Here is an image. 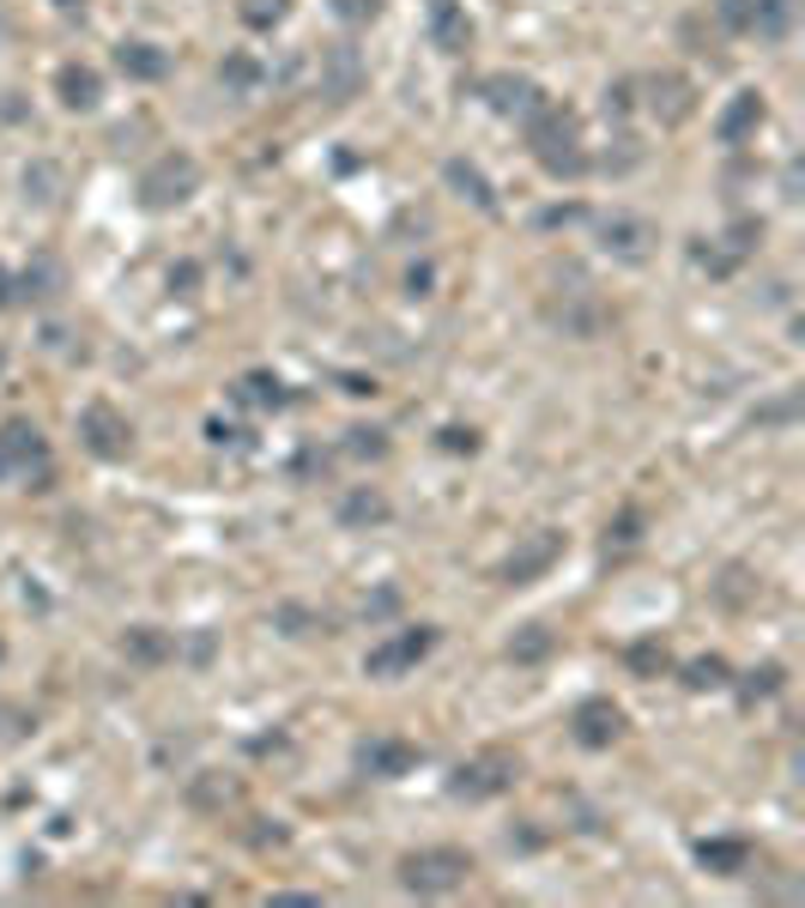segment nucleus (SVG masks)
I'll use <instances>...</instances> for the list:
<instances>
[{"instance_id": "obj_39", "label": "nucleus", "mask_w": 805, "mask_h": 908, "mask_svg": "<svg viewBox=\"0 0 805 908\" xmlns=\"http://www.w3.org/2000/svg\"><path fill=\"white\" fill-rule=\"evenodd\" d=\"M630 110V85H612L606 91V115H625Z\"/></svg>"}, {"instance_id": "obj_14", "label": "nucleus", "mask_w": 805, "mask_h": 908, "mask_svg": "<svg viewBox=\"0 0 805 908\" xmlns=\"http://www.w3.org/2000/svg\"><path fill=\"white\" fill-rule=\"evenodd\" d=\"M485 103L497 115H527L539 103V91H534V80H522V73H491V80H485Z\"/></svg>"}, {"instance_id": "obj_17", "label": "nucleus", "mask_w": 805, "mask_h": 908, "mask_svg": "<svg viewBox=\"0 0 805 908\" xmlns=\"http://www.w3.org/2000/svg\"><path fill=\"white\" fill-rule=\"evenodd\" d=\"M122 654L140 660V667H164V660L176 654V636L158 630V625H134V630L122 636Z\"/></svg>"}, {"instance_id": "obj_30", "label": "nucleus", "mask_w": 805, "mask_h": 908, "mask_svg": "<svg viewBox=\"0 0 805 908\" xmlns=\"http://www.w3.org/2000/svg\"><path fill=\"white\" fill-rule=\"evenodd\" d=\"M218 73H225L230 91H255V85H261V68H255L249 55H225V68H218Z\"/></svg>"}, {"instance_id": "obj_34", "label": "nucleus", "mask_w": 805, "mask_h": 908, "mask_svg": "<svg viewBox=\"0 0 805 908\" xmlns=\"http://www.w3.org/2000/svg\"><path fill=\"white\" fill-rule=\"evenodd\" d=\"M443 448H448V454H473V448H478V431H473V424H448V431H443Z\"/></svg>"}, {"instance_id": "obj_13", "label": "nucleus", "mask_w": 805, "mask_h": 908, "mask_svg": "<svg viewBox=\"0 0 805 908\" xmlns=\"http://www.w3.org/2000/svg\"><path fill=\"white\" fill-rule=\"evenodd\" d=\"M757 122H763V97H757V91H739V97L721 110L715 140H721V146H739V140H751V134H757Z\"/></svg>"}, {"instance_id": "obj_3", "label": "nucleus", "mask_w": 805, "mask_h": 908, "mask_svg": "<svg viewBox=\"0 0 805 908\" xmlns=\"http://www.w3.org/2000/svg\"><path fill=\"white\" fill-rule=\"evenodd\" d=\"M194 188H200V164H194L188 152H164V158L140 176V206H146V213H171Z\"/></svg>"}, {"instance_id": "obj_37", "label": "nucleus", "mask_w": 805, "mask_h": 908, "mask_svg": "<svg viewBox=\"0 0 805 908\" xmlns=\"http://www.w3.org/2000/svg\"><path fill=\"white\" fill-rule=\"evenodd\" d=\"M375 12H382V0H340V19H352V24L375 19Z\"/></svg>"}, {"instance_id": "obj_33", "label": "nucleus", "mask_w": 805, "mask_h": 908, "mask_svg": "<svg viewBox=\"0 0 805 908\" xmlns=\"http://www.w3.org/2000/svg\"><path fill=\"white\" fill-rule=\"evenodd\" d=\"M715 12L726 31H751V0H715Z\"/></svg>"}, {"instance_id": "obj_2", "label": "nucleus", "mask_w": 805, "mask_h": 908, "mask_svg": "<svg viewBox=\"0 0 805 908\" xmlns=\"http://www.w3.org/2000/svg\"><path fill=\"white\" fill-rule=\"evenodd\" d=\"M473 878V854L466 848H419L400 860V885L419 890V897H448Z\"/></svg>"}, {"instance_id": "obj_1", "label": "nucleus", "mask_w": 805, "mask_h": 908, "mask_svg": "<svg viewBox=\"0 0 805 908\" xmlns=\"http://www.w3.org/2000/svg\"><path fill=\"white\" fill-rule=\"evenodd\" d=\"M527 146H534V158H539V171L545 176H557V182H576L581 171H588V152H581V127H576V115L564 110V103H534L527 110Z\"/></svg>"}, {"instance_id": "obj_41", "label": "nucleus", "mask_w": 805, "mask_h": 908, "mask_svg": "<svg viewBox=\"0 0 805 908\" xmlns=\"http://www.w3.org/2000/svg\"><path fill=\"white\" fill-rule=\"evenodd\" d=\"M61 7H80V0H61Z\"/></svg>"}, {"instance_id": "obj_26", "label": "nucleus", "mask_w": 805, "mask_h": 908, "mask_svg": "<svg viewBox=\"0 0 805 908\" xmlns=\"http://www.w3.org/2000/svg\"><path fill=\"white\" fill-rule=\"evenodd\" d=\"M61 182H68V176H61V164H49V158H37L31 164V171H24V194H31V200H61Z\"/></svg>"}, {"instance_id": "obj_20", "label": "nucleus", "mask_w": 805, "mask_h": 908, "mask_svg": "<svg viewBox=\"0 0 805 908\" xmlns=\"http://www.w3.org/2000/svg\"><path fill=\"white\" fill-rule=\"evenodd\" d=\"M340 522L345 527H382L388 522V497H382V491H370V485H358L352 497L340 503Z\"/></svg>"}, {"instance_id": "obj_24", "label": "nucleus", "mask_w": 805, "mask_h": 908, "mask_svg": "<svg viewBox=\"0 0 805 908\" xmlns=\"http://www.w3.org/2000/svg\"><path fill=\"white\" fill-rule=\"evenodd\" d=\"M696 860H703L709 873H745L751 848H745V842H703V848H696Z\"/></svg>"}, {"instance_id": "obj_42", "label": "nucleus", "mask_w": 805, "mask_h": 908, "mask_svg": "<svg viewBox=\"0 0 805 908\" xmlns=\"http://www.w3.org/2000/svg\"><path fill=\"white\" fill-rule=\"evenodd\" d=\"M0 473H7V461H0Z\"/></svg>"}, {"instance_id": "obj_10", "label": "nucleus", "mask_w": 805, "mask_h": 908, "mask_svg": "<svg viewBox=\"0 0 805 908\" xmlns=\"http://www.w3.org/2000/svg\"><path fill=\"white\" fill-rule=\"evenodd\" d=\"M358 763L370 775H382V782H394V775H412L419 770V745H412V739H363L358 745Z\"/></svg>"}, {"instance_id": "obj_27", "label": "nucleus", "mask_w": 805, "mask_h": 908, "mask_svg": "<svg viewBox=\"0 0 805 908\" xmlns=\"http://www.w3.org/2000/svg\"><path fill=\"white\" fill-rule=\"evenodd\" d=\"M726 679H733V672H726L721 654H703V660H691V667H684V684H691V691H721Z\"/></svg>"}, {"instance_id": "obj_31", "label": "nucleus", "mask_w": 805, "mask_h": 908, "mask_svg": "<svg viewBox=\"0 0 805 908\" xmlns=\"http://www.w3.org/2000/svg\"><path fill=\"white\" fill-rule=\"evenodd\" d=\"M237 799V782H194V806H225Z\"/></svg>"}, {"instance_id": "obj_18", "label": "nucleus", "mask_w": 805, "mask_h": 908, "mask_svg": "<svg viewBox=\"0 0 805 908\" xmlns=\"http://www.w3.org/2000/svg\"><path fill=\"white\" fill-rule=\"evenodd\" d=\"M431 37H436L443 55H461V49L473 43V24H466V12L454 7V0H436L431 7Z\"/></svg>"}, {"instance_id": "obj_8", "label": "nucleus", "mask_w": 805, "mask_h": 908, "mask_svg": "<svg viewBox=\"0 0 805 908\" xmlns=\"http://www.w3.org/2000/svg\"><path fill=\"white\" fill-rule=\"evenodd\" d=\"M564 557V534H551V527H539V534H527L522 545L509 551V564H503V581L509 588H522V581H539L545 569Z\"/></svg>"}, {"instance_id": "obj_21", "label": "nucleus", "mask_w": 805, "mask_h": 908, "mask_svg": "<svg viewBox=\"0 0 805 908\" xmlns=\"http://www.w3.org/2000/svg\"><path fill=\"white\" fill-rule=\"evenodd\" d=\"M448 188H461L466 194V200H473V206H485V213H491V206H497V194H491V182H485V171H478V164H466V158H448Z\"/></svg>"}, {"instance_id": "obj_38", "label": "nucleus", "mask_w": 805, "mask_h": 908, "mask_svg": "<svg viewBox=\"0 0 805 908\" xmlns=\"http://www.w3.org/2000/svg\"><path fill=\"white\" fill-rule=\"evenodd\" d=\"M194 285H200V267H194V261L171 267V291H194Z\"/></svg>"}, {"instance_id": "obj_25", "label": "nucleus", "mask_w": 805, "mask_h": 908, "mask_svg": "<svg viewBox=\"0 0 805 908\" xmlns=\"http://www.w3.org/2000/svg\"><path fill=\"white\" fill-rule=\"evenodd\" d=\"M237 400H242V406H285V388H279V375L255 370V375H242V382H237Z\"/></svg>"}, {"instance_id": "obj_29", "label": "nucleus", "mask_w": 805, "mask_h": 908, "mask_svg": "<svg viewBox=\"0 0 805 908\" xmlns=\"http://www.w3.org/2000/svg\"><path fill=\"white\" fill-rule=\"evenodd\" d=\"M272 625H279L285 636H316V630H328V618H316L309 606H279V612H272Z\"/></svg>"}, {"instance_id": "obj_7", "label": "nucleus", "mask_w": 805, "mask_h": 908, "mask_svg": "<svg viewBox=\"0 0 805 908\" xmlns=\"http://www.w3.org/2000/svg\"><path fill=\"white\" fill-rule=\"evenodd\" d=\"M654 243H660V230L648 225V218H636V213L600 218V249L618 255V261H648V255H654Z\"/></svg>"}, {"instance_id": "obj_35", "label": "nucleus", "mask_w": 805, "mask_h": 908, "mask_svg": "<svg viewBox=\"0 0 805 908\" xmlns=\"http://www.w3.org/2000/svg\"><path fill=\"white\" fill-rule=\"evenodd\" d=\"M285 12V0H249V7H242V19L249 24H272Z\"/></svg>"}, {"instance_id": "obj_40", "label": "nucleus", "mask_w": 805, "mask_h": 908, "mask_svg": "<svg viewBox=\"0 0 805 908\" xmlns=\"http://www.w3.org/2000/svg\"><path fill=\"white\" fill-rule=\"evenodd\" d=\"M0 303H12V279H7V272H0Z\"/></svg>"}, {"instance_id": "obj_43", "label": "nucleus", "mask_w": 805, "mask_h": 908, "mask_svg": "<svg viewBox=\"0 0 805 908\" xmlns=\"http://www.w3.org/2000/svg\"><path fill=\"white\" fill-rule=\"evenodd\" d=\"M0 654H7V642H0Z\"/></svg>"}, {"instance_id": "obj_16", "label": "nucleus", "mask_w": 805, "mask_h": 908, "mask_svg": "<svg viewBox=\"0 0 805 908\" xmlns=\"http://www.w3.org/2000/svg\"><path fill=\"white\" fill-rule=\"evenodd\" d=\"M55 91H61L68 110H97L103 103V80H97V68H85V61H68V68L55 73Z\"/></svg>"}, {"instance_id": "obj_36", "label": "nucleus", "mask_w": 805, "mask_h": 908, "mask_svg": "<svg viewBox=\"0 0 805 908\" xmlns=\"http://www.w3.org/2000/svg\"><path fill=\"white\" fill-rule=\"evenodd\" d=\"M345 436H352V443H345V448H352V454H388V443H382V431H345Z\"/></svg>"}, {"instance_id": "obj_6", "label": "nucleus", "mask_w": 805, "mask_h": 908, "mask_svg": "<svg viewBox=\"0 0 805 908\" xmlns=\"http://www.w3.org/2000/svg\"><path fill=\"white\" fill-rule=\"evenodd\" d=\"M509 782H515V757H509V751H485V757H473V763L454 770V794H461V799H497Z\"/></svg>"}, {"instance_id": "obj_32", "label": "nucleus", "mask_w": 805, "mask_h": 908, "mask_svg": "<svg viewBox=\"0 0 805 908\" xmlns=\"http://www.w3.org/2000/svg\"><path fill=\"white\" fill-rule=\"evenodd\" d=\"M630 667L636 672H660V667H667V648H660V642H636L630 648Z\"/></svg>"}, {"instance_id": "obj_15", "label": "nucleus", "mask_w": 805, "mask_h": 908, "mask_svg": "<svg viewBox=\"0 0 805 908\" xmlns=\"http://www.w3.org/2000/svg\"><path fill=\"white\" fill-rule=\"evenodd\" d=\"M61 291H68V267H61L55 255H37V261L19 272V297H24V303H49V297H61Z\"/></svg>"}, {"instance_id": "obj_23", "label": "nucleus", "mask_w": 805, "mask_h": 908, "mask_svg": "<svg viewBox=\"0 0 805 908\" xmlns=\"http://www.w3.org/2000/svg\"><path fill=\"white\" fill-rule=\"evenodd\" d=\"M782 684H787V667H782V660H763V667H751V672H745L739 697H745V703H763V697H775Z\"/></svg>"}, {"instance_id": "obj_12", "label": "nucleus", "mask_w": 805, "mask_h": 908, "mask_svg": "<svg viewBox=\"0 0 805 908\" xmlns=\"http://www.w3.org/2000/svg\"><path fill=\"white\" fill-rule=\"evenodd\" d=\"M642 91H648V110H654L660 122H684V115L696 110L691 85H684L679 73H654V80H642Z\"/></svg>"}, {"instance_id": "obj_11", "label": "nucleus", "mask_w": 805, "mask_h": 908, "mask_svg": "<svg viewBox=\"0 0 805 908\" xmlns=\"http://www.w3.org/2000/svg\"><path fill=\"white\" fill-rule=\"evenodd\" d=\"M115 68H122L127 80H140V85H158L164 73H171V55H164L158 43H140V37H127V43H115Z\"/></svg>"}, {"instance_id": "obj_28", "label": "nucleus", "mask_w": 805, "mask_h": 908, "mask_svg": "<svg viewBox=\"0 0 805 908\" xmlns=\"http://www.w3.org/2000/svg\"><path fill=\"white\" fill-rule=\"evenodd\" d=\"M545 654H551V630H545V625H527L509 642V660H522V667H534V660H545Z\"/></svg>"}, {"instance_id": "obj_4", "label": "nucleus", "mask_w": 805, "mask_h": 908, "mask_svg": "<svg viewBox=\"0 0 805 908\" xmlns=\"http://www.w3.org/2000/svg\"><path fill=\"white\" fill-rule=\"evenodd\" d=\"M436 648V630L431 625H412V630H400V636H388V642H375L370 654H363V672L370 679H400V672H412L424 654Z\"/></svg>"}, {"instance_id": "obj_19", "label": "nucleus", "mask_w": 805, "mask_h": 908, "mask_svg": "<svg viewBox=\"0 0 805 908\" xmlns=\"http://www.w3.org/2000/svg\"><path fill=\"white\" fill-rule=\"evenodd\" d=\"M43 431L37 424H24V419H12L7 431H0V461L7 466H31V461H43Z\"/></svg>"}, {"instance_id": "obj_5", "label": "nucleus", "mask_w": 805, "mask_h": 908, "mask_svg": "<svg viewBox=\"0 0 805 908\" xmlns=\"http://www.w3.org/2000/svg\"><path fill=\"white\" fill-rule=\"evenodd\" d=\"M80 443L97 454V461H127V448H134V424H127L110 400H91V406L80 412Z\"/></svg>"}, {"instance_id": "obj_22", "label": "nucleus", "mask_w": 805, "mask_h": 908, "mask_svg": "<svg viewBox=\"0 0 805 908\" xmlns=\"http://www.w3.org/2000/svg\"><path fill=\"white\" fill-rule=\"evenodd\" d=\"M787 24H794V0H751V31L757 37H787Z\"/></svg>"}, {"instance_id": "obj_9", "label": "nucleus", "mask_w": 805, "mask_h": 908, "mask_svg": "<svg viewBox=\"0 0 805 908\" xmlns=\"http://www.w3.org/2000/svg\"><path fill=\"white\" fill-rule=\"evenodd\" d=\"M576 745H588V751H606V745H618V733H625V709L618 703H606V697H594V703H581L576 709Z\"/></svg>"}]
</instances>
